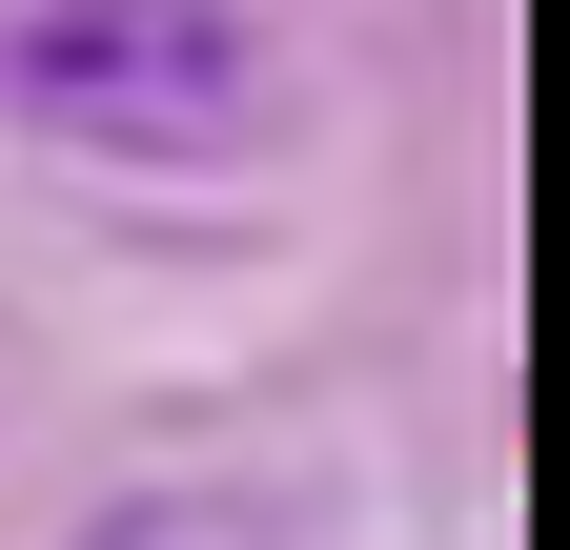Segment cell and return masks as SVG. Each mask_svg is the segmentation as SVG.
Listing matches in <instances>:
<instances>
[{"label":"cell","instance_id":"cell-1","mask_svg":"<svg viewBox=\"0 0 570 550\" xmlns=\"http://www.w3.org/2000/svg\"><path fill=\"white\" fill-rule=\"evenodd\" d=\"M0 122H41L82 164H245V144H285V41L245 0H21Z\"/></svg>","mask_w":570,"mask_h":550},{"label":"cell","instance_id":"cell-2","mask_svg":"<svg viewBox=\"0 0 570 550\" xmlns=\"http://www.w3.org/2000/svg\"><path fill=\"white\" fill-rule=\"evenodd\" d=\"M61 550H285V530H265L245 490H122V510H82Z\"/></svg>","mask_w":570,"mask_h":550}]
</instances>
